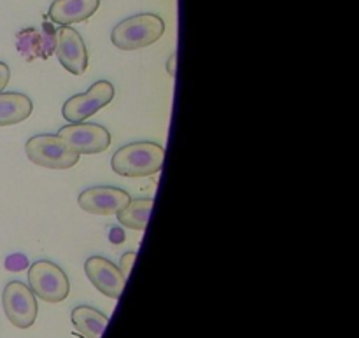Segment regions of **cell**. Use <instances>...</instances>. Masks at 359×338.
Here are the masks:
<instances>
[{
  "label": "cell",
  "mask_w": 359,
  "mask_h": 338,
  "mask_svg": "<svg viewBox=\"0 0 359 338\" xmlns=\"http://www.w3.org/2000/svg\"><path fill=\"white\" fill-rule=\"evenodd\" d=\"M154 200L151 198H140V200H130L128 205L123 207L116 216H118L119 224L130 230L142 231L146 228L149 214L153 210Z\"/></svg>",
  "instance_id": "5bb4252c"
},
{
  "label": "cell",
  "mask_w": 359,
  "mask_h": 338,
  "mask_svg": "<svg viewBox=\"0 0 359 338\" xmlns=\"http://www.w3.org/2000/svg\"><path fill=\"white\" fill-rule=\"evenodd\" d=\"M56 56L63 69L74 76H81L88 69V51L83 37L72 27H62L56 32Z\"/></svg>",
  "instance_id": "30bf717a"
},
{
  "label": "cell",
  "mask_w": 359,
  "mask_h": 338,
  "mask_svg": "<svg viewBox=\"0 0 359 338\" xmlns=\"http://www.w3.org/2000/svg\"><path fill=\"white\" fill-rule=\"evenodd\" d=\"M100 7V0H55L49 7V20L60 27H70L93 16Z\"/></svg>",
  "instance_id": "8fae6325"
},
{
  "label": "cell",
  "mask_w": 359,
  "mask_h": 338,
  "mask_svg": "<svg viewBox=\"0 0 359 338\" xmlns=\"http://www.w3.org/2000/svg\"><path fill=\"white\" fill-rule=\"evenodd\" d=\"M165 147L156 142H132L112 154V170L123 177H149L161 170Z\"/></svg>",
  "instance_id": "6da1fadb"
},
{
  "label": "cell",
  "mask_w": 359,
  "mask_h": 338,
  "mask_svg": "<svg viewBox=\"0 0 359 338\" xmlns=\"http://www.w3.org/2000/svg\"><path fill=\"white\" fill-rule=\"evenodd\" d=\"M167 72L170 74V76H175V53H172L170 58H168V63H167Z\"/></svg>",
  "instance_id": "ac0fdd59"
},
{
  "label": "cell",
  "mask_w": 359,
  "mask_h": 338,
  "mask_svg": "<svg viewBox=\"0 0 359 338\" xmlns=\"http://www.w3.org/2000/svg\"><path fill=\"white\" fill-rule=\"evenodd\" d=\"M84 272L90 283L107 298L118 300L125 290L126 277L121 270L104 256H90L84 262Z\"/></svg>",
  "instance_id": "ba28073f"
},
{
  "label": "cell",
  "mask_w": 359,
  "mask_h": 338,
  "mask_svg": "<svg viewBox=\"0 0 359 338\" xmlns=\"http://www.w3.org/2000/svg\"><path fill=\"white\" fill-rule=\"evenodd\" d=\"M70 321H72L77 335L83 338H100L107 326L109 318L98 309L90 307V305H79L70 314Z\"/></svg>",
  "instance_id": "7c38bea8"
},
{
  "label": "cell",
  "mask_w": 359,
  "mask_h": 338,
  "mask_svg": "<svg viewBox=\"0 0 359 338\" xmlns=\"http://www.w3.org/2000/svg\"><path fill=\"white\" fill-rule=\"evenodd\" d=\"M34 104L25 93H0V126H13L30 118Z\"/></svg>",
  "instance_id": "4fadbf2b"
},
{
  "label": "cell",
  "mask_w": 359,
  "mask_h": 338,
  "mask_svg": "<svg viewBox=\"0 0 359 338\" xmlns=\"http://www.w3.org/2000/svg\"><path fill=\"white\" fill-rule=\"evenodd\" d=\"M9 79H11L9 65H7V63H4V62H0V93H2L4 88L7 86Z\"/></svg>",
  "instance_id": "e0dca14e"
},
{
  "label": "cell",
  "mask_w": 359,
  "mask_h": 338,
  "mask_svg": "<svg viewBox=\"0 0 359 338\" xmlns=\"http://www.w3.org/2000/svg\"><path fill=\"white\" fill-rule=\"evenodd\" d=\"M135 258H137L135 252L130 251V252H125V255L121 256V259H119L118 269L121 270V273L126 277V279H128L130 272H132V266H133V263H135Z\"/></svg>",
  "instance_id": "9a60e30c"
},
{
  "label": "cell",
  "mask_w": 359,
  "mask_h": 338,
  "mask_svg": "<svg viewBox=\"0 0 359 338\" xmlns=\"http://www.w3.org/2000/svg\"><path fill=\"white\" fill-rule=\"evenodd\" d=\"M58 137L79 154H100L111 146L109 130L97 123H72L60 128Z\"/></svg>",
  "instance_id": "52a82bcc"
},
{
  "label": "cell",
  "mask_w": 359,
  "mask_h": 338,
  "mask_svg": "<svg viewBox=\"0 0 359 338\" xmlns=\"http://www.w3.org/2000/svg\"><path fill=\"white\" fill-rule=\"evenodd\" d=\"M2 307L11 325L20 330H28L37 319V298L21 280H11L9 284H6L2 293Z\"/></svg>",
  "instance_id": "5b68a950"
},
{
  "label": "cell",
  "mask_w": 359,
  "mask_h": 338,
  "mask_svg": "<svg viewBox=\"0 0 359 338\" xmlns=\"http://www.w3.org/2000/svg\"><path fill=\"white\" fill-rule=\"evenodd\" d=\"M114 98V86L109 81H97L86 93L70 97L63 104L62 116L70 123H83L88 118L109 105Z\"/></svg>",
  "instance_id": "8992f818"
},
{
  "label": "cell",
  "mask_w": 359,
  "mask_h": 338,
  "mask_svg": "<svg viewBox=\"0 0 359 338\" xmlns=\"http://www.w3.org/2000/svg\"><path fill=\"white\" fill-rule=\"evenodd\" d=\"M25 153L32 163L39 165L42 168H51V170H67L77 165L79 153L72 149L65 140L58 135H34L25 144Z\"/></svg>",
  "instance_id": "3957f363"
},
{
  "label": "cell",
  "mask_w": 359,
  "mask_h": 338,
  "mask_svg": "<svg viewBox=\"0 0 359 338\" xmlns=\"http://www.w3.org/2000/svg\"><path fill=\"white\" fill-rule=\"evenodd\" d=\"M6 265H7V269L13 270V272H18V270H21V269H25V266H27V258H25V256H21V255H14V256H11L9 259H7Z\"/></svg>",
  "instance_id": "2e32d148"
},
{
  "label": "cell",
  "mask_w": 359,
  "mask_h": 338,
  "mask_svg": "<svg viewBox=\"0 0 359 338\" xmlns=\"http://www.w3.org/2000/svg\"><path fill=\"white\" fill-rule=\"evenodd\" d=\"M130 200H132L130 195L123 189L112 188V186H95V188L84 189L77 198V203L88 214L111 216L128 205Z\"/></svg>",
  "instance_id": "9c48e42d"
},
{
  "label": "cell",
  "mask_w": 359,
  "mask_h": 338,
  "mask_svg": "<svg viewBox=\"0 0 359 338\" xmlns=\"http://www.w3.org/2000/svg\"><path fill=\"white\" fill-rule=\"evenodd\" d=\"M28 284L35 298L46 304H60L70 293V280L56 263L39 259L28 269Z\"/></svg>",
  "instance_id": "277c9868"
},
{
  "label": "cell",
  "mask_w": 359,
  "mask_h": 338,
  "mask_svg": "<svg viewBox=\"0 0 359 338\" xmlns=\"http://www.w3.org/2000/svg\"><path fill=\"white\" fill-rule=\"evenodd\" d=\"M163 34V18L153 13H142L119 21L112 28L111 42L123 51H135L158 42Z\"/></svg>",
  "instance_id": "7a4b0ae2"
}]
</instances>
